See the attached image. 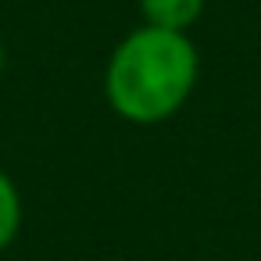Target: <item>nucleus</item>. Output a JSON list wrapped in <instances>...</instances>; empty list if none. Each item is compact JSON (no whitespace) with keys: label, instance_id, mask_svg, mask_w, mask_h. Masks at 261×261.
Instances as JSON below:
<instances>
[{"label":"nucleus","instance_id":"obj_1","mask_svg":"<svg viewBox=\"0 0 261 261\" xmlns=\"http://www.w3.org/2000/svg\"><path fill=\"white\" fill-rule=\"evenodd\" d=\"M200 79V54L190 33L140 25L118 40L104 65L108 108L129 125L175 118Z\"/></svg>","mask_w":261,"mask_h":261},{"label":"nucleus","instance_id":"obj_2","mask_svg":"<svg viewBox=\"0 0 261 261\" xmlns=\"http://www.w3.org/2000/svg\"><path fill=\"white\" fill-rule=\"evenodd\" d=\"M143 25L154 29H172V33H186L200 22L207 0H136Z\"/></svg>","mask_w":261,"mask_h":261},{"label":"nucleus","instance_id":"obj_3","mask_svg":"<svg viewBox=\"0 0 261 261\" xmlns=\"http://www.w3.org/2000/svg\"><path fill=\"white\" fill-rule=\"evenodd\" d=\"M22 229V193L15 179L0 168V250H8Z\"/></svg>","mask_w":261,"mask_h":261},{"label":"nucleus","instance_id":"obj_4","mask_svg":"<svg viewBox=\"0 0 261 261\" xmlns=\"http://www.w3.org/2000/svg\"><path fill=\"white\" fill-rule=\"evenodd\" d=\"M4 68H8V47H4V40H0V75H4Z\"/></svg>","mask_w":261,"mask_h":261}]
</instances>
